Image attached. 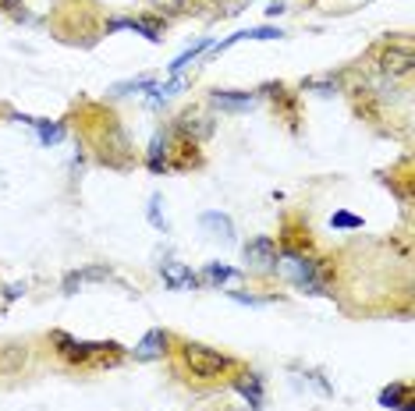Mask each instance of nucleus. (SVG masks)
Here are the masks:
<instances>
[{"instance_id":"1","label":"nucleus","mask_w":415,"mask_h":411,"mask_svg":"<svg viewBox=\"0 0 415 411\" xmlns=\"http://www.w3.org/2000/svg\"><path fill=\"white\" fill-rule=\"evenodd\" d=\"M277 273H284V277H288L299 291H306V295H330L319 263L309 259V255H302V252H295V248H284V252L277 255Z\"/></svg>"},{"instance_id":"2","label":"nucleus","mask_w":415,"mask_h":411,"mask_svg":"<svg viewBox=\"0 0 415 411\" xmlns=\"http://www.w3.org/2000/svg\"><path fill=\"white\" fill-rule=\"evenodd\" d=\"M181 365H185L196 380H220V376H227V372L234 369V362H231L224 351L206 347V344H192V340L181 344Z\"/></svg>"},{"instance_id":"3","label":"nucleus","mask_w":415,"mask_h":411,"mask_svg":"<svg viewBox=\"0 0 415 411\" xmlns=\"http://www.w3.org/2000/svg\"><path fill=\"white\" fill-rule=\"evenodd\" d=\"M54 340V347H57V355L64 358V362H89L93 355H106V351H117L121 344H114V340H75V337H68V333H54L50 337Z\"/></svg>"},{"instance_id":"4","label":"nucleus","mask_w":415,"mask_h":411,"mask_svg":"<svg viewBox=\"0 0 415 411\" xmlns=\"http://www.w3.org/2000/svg\"><path fill=\"white\" fill-rule=\"evenodd\" d=\"M241 255H245V266L252 270V273H263V277H270V273H277V241L274 238H252L245 248H241Z\"/></svg>"},{"instance_id":"5","label":"nucleus","mask_w":415,"mask_h":411,"mask_svg":"<svg viewBox=\"0 0 415 411\" xmlns=\"http://www.w3.org/2000/svg\"><path fill=\"white\" fill-rule=\"evenodd\" d=\"M380 68H384L387 75H409V71L415 68V54H412V46H401V43L387 46V50L380 54Z\"/></svg>"},{"instance_id":"6","label":"nucleus","mask_w":415,"mask_h":411,"mask_svg":"<svg viewBox=\"0 0 415 411\" xmlns=\"http://www.w3.org/2000/svg\"><path fill=\"white\" fill-rule=\"evenodd\" d=\"M160 277H164V284L171 291H192V288H199V277L185 263H164L160 266Z\"/></svg>"},{"instance_id":"7","label":"nucleus","mask_w":415,"mask_h":411,"mask_svg":"<svg viewBox=\"0 0 415 411\" xmlns=\"http://www.w3.org/2000/svg\"><path fill=\"white\" fill-rule=\"evenodd\" d=\"M199 227L206 230L209 238L234 241V223H231V216H227V213H220V209H206V213L199 216Z\"/></svg>"},{"instance_id":"8","label":"nucleus","mask_w":415,"mask_h":411,"mask_svg":"<svg viewBox=\"0 0 415 411\" xmlns=\"http://www.w3.org/2000/svg\"><path fill=\"white\" fill-rule=\"evenodd\" d=\"M164 351H167V333H164V330H149V333L135 344V358H139V362L164 358Z\"/></svg>"},{"instance_id":"9","label":"nucleus","mask_w":415,"mask_h":411,"mask_svg":"<svg viewBox=\"0 0 415 411\" xmlns=\"http://www.w3.org/2000/svg\"><path fill=\"white\" fill-rule=\"evenodd\" d=\"M209 103L213 106H220V110H231V113H238V110H252L256 106V93H209Z\"/></svg>"},{"instance_id":"10","label":"nucleus","mask_w":415,"mask_h":411,"mask_svg":"<svg viewBox=\"0 0 415 411\" xmlns=\"http://www.w3.org/2000/svg\"><path fill=\"white\" fill-rule=\"evenodd\" d=\"M167 153H171V149H167V135H164V131H156V135H153V142H149V156H146V163H149V171H153V174H164V171L171 167V163H167Z\"/></svg>"},{"instance_id":"11","label":"nucleus","mask_w":415,"mask_h":411,"mask_svg":"<svg viewBox=\"0 0 415 411\" xmlns=\"http://www.w3.org/2000/svg\"><path fill=\"white\" fill-rule=\"evenodd\" d=\"M234 390L249 401V405H263V380L256 372H245L241 380H234Z\"/></svg>"},{"instance_id":"12","label":"nucleus","mask_w":415,"mask_h":411,"mask_svg":"<svg viewBox=\"0 0 415 411\" xmlns=\"http://www.w3.org/2000/svg\"><path fill=\"white\" fill-rule=\"evenodd\" d=\"M234 277H238V270H231V266H224V263H206V270H203L199 284L220 288V284H227V280H234Z\"/></svg>"},{"instance_id":"13","label":"nucleus","mask_w":415,"mask_h":411,"mask_svg":"<svg viewBox=\"0 0 415 411\" xmlns=\"http://www.w3.org/2000/svg\"><path fill=\"white\" fill-rule=\"evenodd\" d=\"M117 29H131V32L146 36L149 43H160V39H164L153 25H146V21H131V18H117V21H110V25H106V32H117Z\"/></svg>"},{"instance_id":"14","label":"nucleus","mask_w":415,"mask_h":411,"mask_svg":"<svg viewBox=\"0 0 415 411\" xmlns=\"http://www.w3.org/2000/svg\"><path fill=\"white\" fill-rule=\"evenodd\" d=\"M36 131H39V142H43V146H57V142H64V135H68L61 121H43V117L36 121Z\"/></svg>"},{"instance_id":"15","label":"nucleus","mask_w":415,"mask_h":411,"mask_svg":"<svg viewBox=\"0 0 415 411\" xmlns=\"http://www.w3.org/2000/svg\"><path fill=\"white\" fill-rule=\"evenodd\" d=\"M405 397H412V387H409V383H391V387H384L380 405H384V408H398Z\"/></svg>"},{"instance_id":"16","label":"nucleus","mask_w":415,"mask_h":411,"mask_svg":"<svg viewBox=\"0 0 415 411\" xmlns=\"http://www.w3.org/2000/svg\"><path fill=\"white\" fill-rule=\"evenodd\" d=\"M209 46V39H199V43H196V46H192V50H185V54H181V57H174V61H171V64H167V68H171V75H178V71H181V68H189V64H192V61H196V57H199V54H203V50H206Z\"/></svg>"},{"instance_id":"17","label":"nucleus","mask_w":415,"mask_h":411,"mask_svg":"<svg viewBox=\"0 0 415 411\" xmlns=\"http://www.w3.org/2000/svg\"><path fill=\"white\" fill-rule=\"evenodd\" d=\"M139 89H153V78L142 75V78H131V82H117L110 89V96H128V93H139Z\"/></svg>"},{"instance_id":"18","label":"nucleus","mask_w":415,"mask_h":411,"mask_svg":"<svg viewBox=\"0 0 415 411\" xmlns=\"http://www.w3.org/2000/svg\"><path fill=\"white\" fill-rule=\"evenodd\" d=\"M330 227H337V230H359V227H362V216H355V213H344V209H337V213L330 216Z\"/></svg>"},{"instance_id":"19","label":"nucleus","mask_w":415,"mask_h":411,"mask_svg":"<svg viewBox=\"0 0 415 411\" xmlns=\"http://www.w3.org/2000/svg\"><path fill=\"white\" fill-rule=\"evenodd\" d=\"M160 206H164V199H160V196H153V199H149V223H153L156 230H167V220H164Z\"/></svg>"},{"instance_id":"20","label":"nucleus","mask_w":415,"mask_h":411,"mask_svg":"<svg viewBox=\"0 0 415 411\" xmlns=\"http://www.w3.org/2000/svg\"><path fill=\"white\" fill-rule=\"evenodd\" d=\"M231 298H234V302H241V305H266V298H256V295H241V291H231Z\"/></svg>"},{"instance_id":"21","label":"nucleus","mask_w":415,"mask_h":411,"mask_svg":"<svg viewBox=\"0 0 415 411\" xmlns=\"http://www.w3.org/2000/svg\"><path fill=\"white\" fill-rule=\"evenodd\" d=\"M398 411H415V401H412V397H405V401L398 405Z\"/></svg>"}]
</instances>
